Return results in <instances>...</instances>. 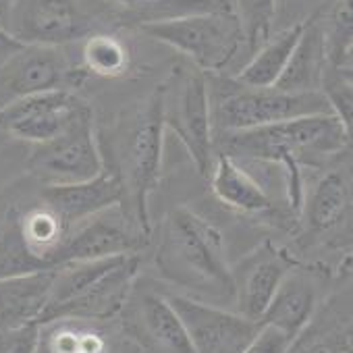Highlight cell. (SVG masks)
Returning a JSON list of instances; mask_svg holds the SVG:
<instances>
[{"mask_svg": "<svg viewBox=\"0 0 353 353\" xmlns=\"http://www.w3.org/2000/svg\"><path fill=\"white\" fill-rule=\"evenodd\" d=\"M351 145V131L330 112L299 117L258 129L214 133V150L235 160L276 164L283 170L289 216L299 219L303 204V166L341 162Z\"/></svg>", "mask_w": 353, "mask_h": 353, "instance_id": "6da1fadb", "label": "cell"}, {"mask_svg": "<svg viewBox=\"0 0 353 353\" xmlns=\"http://www.w3.org/2000/svg\"><path fill=\"white\" fill-rule=\"evenodd\" d=\"M158 276L170 289L212 305L233 303L229 248L221 227L190 206L166 212L154 252Z\"/></svg>", "mask_w": 353, "mask_h": 353, "instance_id": "7a4b0ae2", "label": "cell"}, {"mask_svg": "<svg viewBox=\"0 0 353 353\" xmlns=\"http://www.w3.org/2000/svg\"><path fill=\"white\" fill-rule=\"evenodd\" d=\"M164 131L158 90L121 114L110 131L96 127L102 162L112 168L123 188L121 210L148 237H152L148 200L160 183Z\"/></svg>", "mask_w": 353, "mask_h": 353, "instance_id": "3957f363", "label": "cell"}, {"mask_svg": "<svg viewBox=\"0 0 353 353\" xmlns=\"http://www.w3.org/2000/svg\"><path fill=\"white\" fill-rule=\"evenodd\" d=\"M210 117L214 133L248 131L299 117L330 114L320 92H283L276 88H248L233 77H208Z\"/></svg>", "mask_w": 353, "mask_h": 353, "instance_id": "277c9868", "label": "cell"}, {"mask_svg": "<svg viewBox=\"0 0 353 353\" xmlns=\"http://www.w3.org/2000/svg\"><path fill=\"white\" fill-rule=\"evenodd\" d=\"M119 26L106 0H13L9 34L21 44L65 48Z\"/></svg>", "mask_w": 353, "mask_h": 353, "instance_id": "5b68a950", "label": "cell"}, {"mask_svg": "<svg viewBox=\"0 0 353 353\" xmlns=\"http://www.w3.org/2000/svg\"><path fill=\"white\" fill-rule=\"evenodd\" d=\"M156 90L164 129L179 137L198 172L208 179L216 156L208 75L192 63L179 65Z\"/></svg>", "mask_w": 353, "mask_h": 353, "instance_id": "8992f818", "label": "cell"}, {"mask_svg": "<svg viewBox=\"0 0 353 353\" xmlns=\"http://www.w3.org/2000/svg\"><path fill=\"white\" fill-rule=\"evenodd\" d=\"M148 38L174 48L204 73H221L243 48L241 23L233 9L188 15L139 28Z\"/></svg>", "mask_w": 353, "mask_h": 353, "instance_id": "52a82bcc", "label": "cell"}, {"mask_svg": "<svg viewBox=\"0 0 353 353\" xmlns=\"http://www.w3.org/2000/svg\"><path fill=\"white\" fill-rule=\"evenodd\" d=\"M117 320L139 353H194L179 316L154 279H135Z\"/></svg>", "mask_w": 353, "mask_h": 353, "instance_id": "ba28073f", "label": "cell"}, {"mask_svg": "<svg viewBox=\"0 0 353 353\" xmlns=\"http://www.w3.org/2000/svg\"><path fill=\"white\" fill-rule=\"evenodd\" d=\"M94 112L79 117L61 135L34 145L28 158V170L40 185L81 183L102 170Z\"/></svg>", "mask_w": 353, "mask_h": 353, "instance_id": "9c48e42d", "label": "cell"}, {"mask_svg": "<svg viewBox=\"0 0 353 353\" xmlns=\"http://www.w3.org/2000/svg\"><path fill=\"white\" fill-rule=\"evenodd\" d=\"M162 291L179 316L194 353H241L262 326L237 312L194 299L164 285Z\"/></svg>", "mask_w": 353, "mask_h": 353, "instance_id": "30bf717a", "label": "cell"}, {"mask_svg": "<svg viewBox=\"0 0 353 353\" xmlns=\"http://www.w3.org/2000/svg\"><path fill=\"white\" fill-rule=\"evenodd\" d=\"M88 73L73 65L65 48L26 44L5 65H0V108L52 90H73Z\"/></svg>", "mask_w": 353, "mask_h": 353, "instance_id": "8fae6325", "label": "cell"}, {"mask_svg": "<svg viewBox=\"0 0 353 353\" xmlns=\"http://www.w3.org/2000/svg\"><path fill=\"white\" fill-rule=\"evenodd\" d=\"M299 250L316 245L345 248V233L351 227V174L343 166L326 170L303 196L299 212Z\"/></svg>", "mask_w": 353, "mask_h": 353, "instance_id": "7c38bea8", "label": "cell"}, {"mask_svg": "<svg viewBox=\"0 0 353 353\" xmlns=\"http://www.w3.org/2000/svg\"><path fill=\"white\" fill-rule=\"evenodd\" d=\"M88 112H92L90 104L73 90H52L0 108V129L15 139L38 145L54 139Z\"/></svg>", "mask_w": 353, "mask_h": 353, "instance_id": "4fadbf2b", "label": "cell"}, {"mask_svg": "<svg viewBox=\"0 0 353 353\" xmlns=\"http://www.w3.org/2000/svg\"><path fill=\"white\" fill-rule=\"evenodd\" d=\"M295 264H299V260L274 241H262L256 245L231 266L233 312L248 320L260 322L281 281Z\"/></svg>", "mask_w": 353, "mask_h": 353, "instance_id": "5bb4252c", "label": "cell"}, {"mask_svg": "<svg viewBox=\"0 0 353 353\" xmlns=\"http://www.w3.org/2000/svg\"><path fill=\"white\" fill-rule=\"evenodd\" d=\"M332 272L324 264H295L281 281L260 324L272 326L291 341L307 326L324 299V285L330 283Z\"/></svg>", "mask_w": 353, "mask_h": 353, "instance_id": "9a60e30c", "label": "cell"}, {"mask_svg": "<svg viewBox=\"0 0 353 353\" xmlns=\"http://www.w3.org/2000/svg\"><path fill=\"white\" fill-rule=\"evenodd\" d=\"M150 239L125 216L121 206H114L73 227L65 248V264L139 254L150 245Z\"/></svg>", "mask_w": 353, "mask_h": 353, "instance_id": "2e32d148", "label": "cell"}, {"mask_svg": "<svg viewBox=\"0 0 353 353\" xmlns=\"http://www.w3.org/2000/svg\"><path fill=\"white\" fill-rule=\"evenodd\" d=\"M141 256L129 254L125 256L117 266L106 270L102 276H98L94 283H90L79 295L69 299L67 303L59 305L57 310L48 312L40 326L63 320V318H75V320H114L119 318L135 279L139 276Z\"/></svg>", "mask_w": 353, "mask_h": 353, "instance_id": "e0dca14e", "label": "cell"}, {"mask_svg": "<svg viewBox=\"0 0 353 353\" xmlns=\"http://www.w3.org/2000/svg\"><path fill=\"white\" fill-rule=\"evenodd\" d=\"M38 194L71 227H77L88 219L123 204L121 181L106 164L88 181L69 185H40Z\"/></svg>", "mask_w": 353, "mask_h": 353, "instance_id": "ac0fdd59", "label": "cell"}, {"mask_svg": "<svg viewBox=\"0 0 353 353\" xmlns=\"http://www.w3.org/2000/svg\"><path fill=\"white\" fill-rule=\"evenodd\" d=\"M52 353H139L119 320L63 318L40 326Z\"/></svg>", "mask_w": 353, "mask_h": 353, "instance_id": "d6986e66", "label": "cell"}, {"mask_svg": "<svg viewBox=\"0 0 353 353\" xmlns=\"http://www.w3.org/2000/svg\"><path fill=\"white\" fill-rule=\"evenodd\" d=\"M285 353H353L351 351V289L324 295L307 326Z\"/></svg>", "mask_w": 353, "mask_h": 353, "instance_id": "ffe728a7", "label": "cell"}, {"mask_svg": "<svg viewBox=\"0 0 353 353\" xmlns=\"http://www.w3.org/2000/svg\"><path fill=\"white\" fill-rule=\"evenodd\" d=\"M208 183L214 198L229 210L250 216L276 212V204L272 202L270 194L248 168L241 166L239 160L231 158L229 154L216 152Z\"/></svg>", "mask_w": 353, "mask_h": 353, "instance_id": "44dd1931", "label": "cell"}, {"mask_svg": "<svg viewBox=\"0 0 353 353\" xmlns=\"http://www.w3.org/2000/svg\"><path fill=\"white\" fill-rule=\"evenodd\" d=\"M54 281V270L0 279V332L38 324Z\"/></svg>", "mask_w": 353, "mask_h": 353, "instance_id": "7402d4cb", "label": "cell"}, {"mask_svg": "<svg viewBox=\"0 0 353 353\" xmlns=\"http://www.w3.org/2000/svg\"><path fill=\"white\" fill-rule=\"evenodd\" d=\"M324 69H326L324 28H322V15L316 13L303 21V32L299 36V42L274 88L283 92H320Z\"/></svg>", "mask_w": 353, "mask_h": 353, "instance_id": "603a6c76", "label": "cell"}, {"mask_svg": "<svg viewBox=\"0 0 353 353\" xmlns=\"http://www.w3.org/2000/svg\"><path fill=\"white\" fill-rule=\"evenodd\" d=\"M106 3L117 13L121 26H135L137 30L188 15L233 9L231 0H106Z\"/></svg>", "mask_w": 353, "mask_h": 353, "instance_id": "cb8c5ba5", "label": "cell"}, {"mask_svg": "<svg viewBox=\"0 0 353 353\" xmlns=\"http://www.w3.org/2000/svg\"><path fill=\"white\" fill-rule=\"evenodd\" d=\"M303 32V21L293 23L276 36H270L250 59L245 67H241L233 79L248 88H274L279 77L283 75L297 42Z\"/></svg>", "mask_w": 353, "mask_h": 353, "instance_id": "d4e9b609", "label": "cell"}, {"mask_svg": "<svg viewBox=\"0 0 353 353\" xmlns=\"http://www.w3.org/2000/svg\"><path fill=\"white\" fill-rule=\"evenodd\" d=\"M131 67L129 46L114 32H100L83 40L81 69L96 77H121Z\"/></svg>", "mask_w": 353, "mask_h": 353, "instance_id": "484cf974", "label": "cell"}, {"mask_svg": "<svg viewBox=\"0 0 353 353\" xmlns=\"http://www.w3.org/2000/svg\"><path fill=\"white\" fill-rule=\"evenodd\" d=\"M326 67L339 71H351V46H353V21L351 0H339L328 17H322Z\"/></svg>", "mask_w": 353, "mask_h": 353, "instance_id": "4316f807", "label": "cell"}, {"mask_svg": "<svg viewBox=\"0 0 353 353\" xmlns=\"http://www.w3.org/2000/svg\"><path fill=\"white\" fill-rule=\"evenodd\" d=\"M233 11L241 23L243 46L256 52L270 38L276 15V0H235Z\"/></svg>", "mask_w": 353, "mask_h": 353, "instance_id": "83f0119b", "label": "cell"}, {"mask_svg": "<svg viewBox=\"0 0 353 353\" xmlns=\"http://www.w3.org/2000/svg\"><path fill=\"white\" fill-rule=\"evenodd\" d=\"M40 339V324H26L21 328L0 332V353H36Z\"/></svg>", "mask_w": 353, "mask_h": 353, "instance_id": "f1b7e54d", "label": "cell"}, {"mask_svg": "<svg viewBox=\"0 0 353 353\" xmlns=\"http://www.w3.org/2000/svg\"><path fill=\"white\" fill-rule=\"evenodd\" d=\"M293 341L272 326H260L258 334L241 353H285Z\"/></svg>", "mask_w": 353, "mask_h": 353, "instance_id": "f546056e", "label": "cell"}, {"mask_svg": "<svg viewBox=\"0 0 353 353\" xmlns=\"http://www.w3.org/2000/svg\"><path fill=\"white\" fill-rule=\"evenodd\" d=\"M26 44H21L17 38H13L5 28H0V65H5L17 50H21Z\"/></svg>", "mask_w": 353, "mask_h": 353, "instance_id": "4dcf8cb0", "label": "cell"}, {"mask_svg": "<svg viewBox=\"0 0 353 353\" xmlns=\"http://www.w3.org/2000/svg\"><path fill=\"white\" fill-rule=\"evenodd\" d=\"M11 9H13V0H0V28H5L7 32H9Z\"/></svg>", "mask_w": 353, "mask_h": 353, "instance_id": "1f68e13d", "label": "cell"}, {"mask_svg": "<svg viewBox=\"0 0 353 353\" xmlns=\"http://www.w3.org/2000/svg\"><path fill=\"white\" fill-rule=\"evenodd\" d=\"M36 353H52V349H50V345L46 343V339L42 336V332H40V339H38V347H36Z\"/></svg>", "mask_w": 353, "mask_h": 353, "instance_id": "d6a6232c", "label": "cell"}]
</instances>
